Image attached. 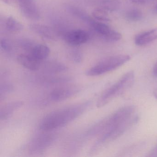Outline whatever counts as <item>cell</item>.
<instances>
[{
  "label": "cell",
  "instance_id": "1",
  "mask_svg": "<svg viewBox=\"0 0 157 157\" xmlns=\"http://www.w3.org/2000/svg\"><path fill=\"white\" fill-rule=\"evenodd\" d=\"M89 105L90 102H86L53 111L42 119L39 124L40 129L50 131L64 126L79 116Z\"/></svg>",
  "mask_w": 157,
  "mask_h": 157
},
{
  "label": "cell",
  "instance_id": "2",
  "mask_svg": "<svg viewBox=\"0 0 157 157\" xmlns=\"http://www.w3.org/2000/svg\"><path fill=\"white\" fill-rule=\"evenodd\" d=\"M134 79L135 75L133 71L127 72L116 83L105 91L97 101V107L100 108L106 105L113 99L130 88L133 84Z\"/></svg>",
  "mask_w": 157,
  "mask_h": 157
},
{
  "label": "cell",
  "instance_id": "3",
  "mask_svg": "<svg viewBox=\"0 0 157 157\" xmlns=\"http://www.w3.org/2000/svg\"><path fill=\"white\" fill-rule=\"evenodd\" d=\"M130 56L119 55L105 58L86 71L88 76H97L112 71L129 61Z\"/></svg>",
  "mask_w": 157,
  "mask_h": 157
},
{
  "label": "cell",
  "instance_id": "4",
  "mask_svg": "<svg viewBox=\"0 0 157 157\" xmlns=\"http://www.w3.org/2000/svg\"><path fill=\"white\" fill-rule=\"evenodd\" d=\"M90 38L89 33L82 30H71L66 33L64 36L66 43L74 46L85 44Z\"/></svg>",
  "mask_w": 157,
  "mask_h": 157
},
{
  "label": "cell",
  "instance_id": "5",
  "mask_svg": "<svg viewBox=\"0 0 157 157\" xmlns=\"http://www.w3.org/2000/svg\"><path fill=\"white\" fill-rule=\"evenodd\" d=\"M21 11L28 19L38 20L40 19V13L34 0H18Z\"/></svg>",
  "mask_w": 157,
  "mask_h": 157
},
{
  "label": "cell",
  "instance_id": "6",
  "mask_svg": "<svg viewBox=\"0 0 157 157\" xmlns=\"http://www.w3.org/2000/svg\"><path fill=\"white\" fill-rule=\"evenodd\" d=\"M78 89L75 87H60L53 90L49 94V100L53 102H60L76 94Z\"/></svg>",
  "mask_w": 157,
  "mask_h": 157
},
{
  "label": "cell",
  "instance_id": "7",
  "mask_svg": "<svg viewBox=\"0 0 157 157\" xmlns=\"http://www.w3.org/2000/svg\"><path fill=\"white\" fill-rule=\"evenodd\" d=\"M17 59L23 67L33 71L39 70L43 62L36 59L29 53L19 55Z\"/></svg>",
  "mask_w": 157,
  "mask_h": 157
},
{
  "label": "cell",
  "instance_id": "8",
  "mask_svg": "<svg viewBox=\"0 0 157 157\" xmlns=\"http://www.w3.org/2000/svg\"><path fill=\"white\" fill-rule=\"evenodd\" d=\"M67 66L57 61H49L43 63L40 69L44 73L47 74H56L65 72L67 70Z\"/></svg>",
  "mask_w": 157,
  "mask_h": 157
},
{
  "label": "cell",
  "instance_id": "9",
  "mask_svg": "<svg viewBox=\"0 0 157 157\" xmlns=\"http://www.w3.org/2000/svg\"><path fill=\"white\" fill-rule=\"evenodd\" d=\"M157 40V28L139 34L135 37V43L139 46L146 45Z\"/></svg>",
  "mask_w": 157,
  "mask_h": 157
},
{
  "label": "cell",
  "instance_id": "10",
  "mask_svg": "<svg viewBox=\"0 0 157 157\" xmlns=\"http://www.w3.org/2000/svg\"><path fill=\"white\" fill-rule=\"evenodd\" d=\"M29 27L32 31L44 38L50 40L56 39V33L48 26L38 24H32L29 25Z\"/></svg>",
  "mask_w": 157,
  "mask_h": 157
},
{
  "label": "cell",
  "instance_id": "11",
  "mask_svg": "<svg viewBox=\"0 0 157 157\" xmlns=\"http://www.w3.org/2000/svg\"><path fill=\"white\" fill-rule=\"evenodd\" d=\"M50 50L47 46L42 44H36L29 54L34 57L43 62L49 56Z\"/></svg>",
  "mask_w": 157,
  "mask_h": 157
},
{
  "label": "cell",
  "instance_id": "12",
  "mask_svg": "<svg viewBox=\"0 0 157 157\" xmlns=\"http://www.w3.org/2000/svg\"><path fill=\"white\" fill-rule=\"evenodd\" d=\"M22 101H15L10 103L3 106L0 112V118L1 120H5L10 116L14 111L23 105Z\"/></svg>",
  "mask_w": 157,
  "mask_h": 157
},
{
  "label": "cell",
  "instance_id": "13",
  "mask_svg": "<svg viewBox=\"0 0 157 157\" xmlns=\"http://www.w3.org/2000/svg\"><path fill=\"white\" fill-rule=\"evenodd\" d=\"M88 24L97 33L100 34L102 37H104L106 35L111 32L113 29H111L107 25L101 22L95 21L92 18Z\"/></svg>",
  "mask_w": 157,
  "mask_h": 157
},
{
  "label": "cell",
  "instance_id": "14",
  "mask_svg": "<svg viewBox=\"0 0 157 157\" xmlns=\"http://www.w3.org/2000/svg\"><path fill=\"white\" fill-rule=\"evenodd\" d=\"M67 9L70 13L82 20L86 23H89L90 21L91 20V17H90L85 12L77 7L68 6L67 7Z\"/></svg>",
  "mask_w": 157,
  "mask_h": 157
},
{
  "label": "cell",
  "instance_id": "15",
  "mask_svg": "<svg viewBox=\"0 0 157 157\" xmlns=\"http://www.w3.org/2000/svg\"><path fill=\"white\" fill-rule=\"evenodd\" d=\"M5 26L8 31L12 33L20 32L24 28L23 25L22 24L11 16L6 19Z\"/></svg>",
  "mask_w": 157,
  "mask_h": 157
},
{
  "label": "cell",
  "instance_id": "16",
  "mask_svg": "<svg viewBox=\"0 0 157 157\" xmlns=\"http://www.w3.org/2000/svg\"><path fill=\"white\" fill-rule=\"evenodd\" d=\"M121 5L119 0H104L101 2V7L107 12H114L118 10Z\"/></svg>",
  "mask_w": 157,
  "mask_h": 157
},
{
  "label": "cell",
  "instance_id": "17",
  "mask_svg": "<svg viewBox=\"0 0 157 157\" xmlns=\"http://www.w3.org/2000/svg\"><path fill=\"white\" fill-rule=\"evenodd\" d=\"M92 15L94 19L98 21L105 22H110L111 21L107 11L101 8L94 10L92 13Z\"/></svg>",
  "mask_w": 157,
  "mask_h": 157
},
{
  "label": "cell",
  "instance_id": "18",
  "mask_svg": "<svg viewBox=\"0 0 157 157\" xmlns=\"http://www.w3.org/2000/svg\"><path fill=\"white\" fill-rule=\"evenodd\" d=\"M125 17L128 21H140L143 18V13L142 12L138 9H131L127 12Z\"/></svg>",
  "mask_w": 157,
  "mask_h": 157
},
{
  "label": "cell",
  "instance_id": "19",
  "mask_svg": "<svg viewBox=\"0 0 157 157\" xmlns=\"http://www.w3.org/2000/svg\"><path fill=\"white\" fill-rule=\"evenodd\" d=\"M71 78L68 77H43L41 78L40 80L48 84H52V83H65L71 80Z\"/></svg>",
  "mask_w": 157,
  "mask_h": 157
},
{
  "label": "cell",
  "instance_id": "20",
  "mask_svg": "<svg viewBox=\"0 0 157 157\" xmlns=\"http://www.w3.org/2000/svg\"><path fill=\"white\" fill-rule=\"evenodd\" d=\"M18 45L24 50L29 53L34 47L36 45L33 40L27 38H22L18 39L17 41Z\"/></svg>",
  "mask_w": 157,
  "mask_h": 157
},
{
  "label": "cell",
  "instance_id": "21",
  "mask_svg": "<svg viewBox=\"0 0 157 157\" xmlns=\"http://www.w3.org/2000/svg\"><path fill=\"white\" fill-rule=\"evenodd\" d=\"M122 35L119 32L112 30L108 34L103 37L105 41L108 42H117L121 40L122 38Z\"/></svg>",
  "mask_w": 157,
  "mask_h": 157
},
{
  "label": "cell",
  "instance_id": "22",
  "mask_svg": "<svg viewBox=\"0 0 157 157\" xmlns=\"http://www.w3.org/2000/svg\"><path fill=\"white\" fill-rule=\"evenodd\" d=\"M50 139L48 137H42L41 138H39L35 142V146H33V149H35V151H37L42 150V149L44 148L45 146L48 143V141H50Z\"/></svg>",
  "mask_w": 157,
  "mask_h": 157
},
{
  "label": "cell",
  "instance_id": "23",
  "mask_svg": "<svg viewBox=\"0 0 157 157\" xmlns=\"http://www.w3.org/2000/svg\"><path fill=\"white\" fill-rule=\"evenodd\" d=\"M13 90V86L10 83H4L2 85L0 90L1 99L2 100V98H4L7 94L11 92Z\"/></svg>",
  "mask_w": 157,
  "mask_h": 157
},
{
  "label": "cell",
  "instance_id": "24",
  "mask_svg": "<svg viewBox=\"0 0 157 157\" xmlns=\"http://www.w3.org/2000/svg\"><path fill=\"white\" fill-rule=\"evenodd\" d=\"M71 58L74 62L79 63L82 59V55L79 50L77 49H73L70 53Z\"/></svg>",
  "mask_w": 157,
  "mask_h": 157
},
{
  "label": "cell",
  "instance_id": "25",
  "mask_svg": "<svg viewBox=\"0 0 157 157\" xmlns=\"http://www.w3.org/2000/svg\"><path fill=\"white\" fill-rule=\"evenodd\" d=\"M1 48L2 50L7 53H10L13 50L12 45L10 42L5 38H2L1 40Z\"/></svg>",
  "mask_w": 157,
  "mask_h": 157
},
{
  "label": "cell",
  "instance_id": "26",
  "mask_svg": "<svg viewBox=\"0 0 157 157\" xmlns=\"http://www.w3.org/2000/svg\"><path fill=\"white\" fill-rule=\"evenodd\" d=\"M148 157H157V144L151 150L147 155Z\"/></svg>",
  "mask_w": 157,
  "mask_h": 157
},
{
  "label": "cell",
  "instance_id": "27",
  "mask_svg": "<svg viewBox=\"0 0 157 157\" xmlns=\"http://www.w3.org/2000/svg\"><path fill=\"white\" fill-rule=\"evenodd\" d=\"M130 1L134 3L138 4H147L146 0H130Z\"/></svg>",
  "mask_w": 157,
  "mask_h": 157
},
{
  "label": "cell",
  "instance_id": "28",
  "mask_svg": "<svg viewBox=\"0 0 157 157\" xmlns=\"http://www.w3.org/2000/svg\"><path fill=\"white\" fill-rule=\"evenodd\" d=\"M152 73H153L154 76H155V77H157V62H156V64L153 67Z\"/></svg>",
  "mask_w": 157,
  "mask_h": 157
},
{
  "label": "cell",
  "instance_id": "29",
  "mask_svg": "<svg viewBox=\"0 0 157 157\" xmlns=\"http://www.w3.org/2000/svg\"><path fill=\"white\" fill-rule=\"evenodd\" d=\"M14 0H2V1L4 2L6 4H11L13 3Z\"/></svg>",
  "mask_w": 157,
  "mask_h": 157
},
{
  "label": "cell",
  "instance_id": "30",
  "mask_svg": "<svg viewBox=\"0 0 157 157\" xmlns=\"http://www.w3.org/2000/svg\"><path fill=\"white\" fill-rule=\"evenodd\" d=\"M154 95L155 96V98L157 99V88H156L155 90L154 91Z\"/></svg>",
  "mask_w": 157,
  "mask_h": 157
},
{
  "label": "cell",
  "instance_id": "31",
  "mask_svg": "<svg viewBox=\"0 0 157 157\" xmlns=\"http://www.w3.org/2000/svg\"><path fill=\"white\" fill-rule=\"evenodd\" d=\"M147 1V3H151V2H153L156 0H146Z\"/></svg>",
  "mask_w": 157,
  "mask_h": 157
},
{
  "label": "cell",
  "instance_id": "32",
  "mask_svg": "<svg viewBox=\"0 0 157 157\" xmlns=\"http://www.w3.org/2000/svg\"><path fill=\"white\" fill-rule=\"evenodd\" d=\"M155 10H156V12L157 13V5L156 6V8H155Z\"/></svg>",
  "mask_w": 157,
  "mask_h": 157
}]
</instances>
